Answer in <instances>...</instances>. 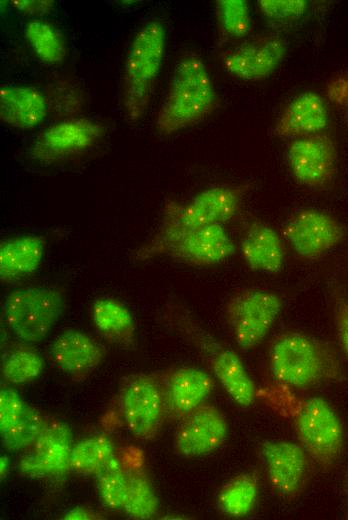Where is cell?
I'll return each instance as SVG.
<instances>
[{"label":"cell","instance_id":"1","mask_svg":"<svg viewBox=\"0 0 348 520\" xmlns=\"http://www.w3.org/2000/svg\"><path fill=\"white\" fill-rule=\"evenodd\" d=\"M280 414L290 419L299 443L323 472H330L344 450V427L334 408L320 397H299L275 384L257 392Z\"/></svg>","mask_w":348,"mask_h":520},{"label":"cell","instance_id":"2","mask_svg":"<svg viewBox=\"0 0 348 520\" xmlns=\"http://www.w3.org/2000/svg\"><path fill=\"white\" fill-rule=\"evenodd\" d=\"M248 188V185L214 186L187 203L167 201L159 229L134 252V261L144 262L165 256L167 250L185 235L231 220L239 213Z\"/></svg>","mask_w":348,"mask_h":520},{"label":"cell","instance_id":"3","mask_svg":"<svg viewBox=\"0 0 348 520\" xmlns=\"http://www.w3.org/2000/svg\"><path fill=\"white\" fill-rule=\"evenodd\" d=\"M268 368L276 384L291 390H305L343 378L335 348L299 331H284L273 338Z\"/></svg>","mask_w":348,"mask_h":520},{"label":"cell","instance_id":"4","mask_svg":"<svg viewBox=\"0 0 348 520\" xmlns=\"http://www.w3.org/2000/svg\"><path fill=\"white\" fill-rule=\"evenodd\" d=\"M159 320L199 352L235 403L247 407L254 402L256 387L240 357L205 330L186 307L168 302Z\"/></svg>","mask_w":348,"mask_h":520},{"label":"cell","instance_id":"5","mask_svg":"<svg viewBox=\"0 0 348 520\" xmlns=\"http://www.w3.org/2000/svg\"><path fill=\"white\" fill-rule=\"evenodd\" d=\"M216 91L203 60L189 52L177 62L156 118L160 134L170 135L207 117L215 108Z\"/></svg>","mask_w":348,"mask_h":520},{"label":"cell","instance_id":"6","mask_svg":"<svg viewBox=\"0 0 348 520\" xmlns=\"http://www.w3.org/2000/svg\"><path fill=\"white\" fill-rule=\"evenodd\" d=\"M166 31L158 19L146 22L136 33L125 63L123 106L130 122L144 115L161 69Z\"/></svg>","mask_w":348,"mask_h":520},{"label":"cell","instance_id":"7","mask_svg":"<svg viewBox=\"0 0 348 520\" xmlns=\"http://www.w3.org/2000/svg\"><path fill=\"white\" fill-rule=\"evenodd\" d=\"M65 301L64 291L59 287H24L5 298L2 312L8 328L19 340L38 343L61 318Z\"/></svg>","mask_w":348,"mask_h":520},{"label":"cell","instance_id":"8","mask_svg":"<svg viewBox=\"0 0 348 520\" xmlns=\"http://www.w3.org/2000/svg\"><path fill=\"white\" fill-rule=\"evenodd\" d=\"M282 306L281 297L265 289L246 288L232 294L224 311L236 344L243 350L258 346L272 328Z\"/></svg>","mask_w":348,"mask_h":520},{"label":"cell","instance_id":"9","mask_svg":"<svg viewBox=\"0 0 348 520\" xmlns=\"http://www.w3.org/2000/svg\"><path fill=\"white\" fill-rule=\"evenodd\" d=\"M119 404L127 429L137 439H154L167 418L158 373H134L124 377Z\"/></svg>","mask_w":348,"mask_h":520},{"label":"cell","instance_id":"10","mask_svg":"<svg viewBox=\"0 0 348 520\" xmlns=\"http://www.w3.org/2000/svg\"><path fill=\"white\" fill-rule=\"evenodd\" d=\"M260 454L273 490L284 500L297 499L312 473L313 461L303 446L290 441H265Z\"/></svg>","mask_w":348,"mask_h":520},{"label":"cell","instance_id":"11","mask_svg":"<svg viewBox=\"0 0 348 520\" xmlns=\"http://www.w3.org/2000/svg\"><path fill=\"white\" fill-rule=\"evenodd\" d=\"M283 236L301 258L315 260L344 239L345 229L327 212L303 209L286 222Z\"/></svg>","mask_w":348,"mask_h":520},{"label":"cell","instance_id":"12","mask_svg":"<svg viewBox=\"0 0 348 520\" xmlns=\"http://www.w3.org/2000/svg\"><path fill=\"white\" fill-rule=\"evenodd\" d=\"M293 177L303 186L328 187L337 172V150L331 137L318 133L293 140L287 149Z\"/></svg>","mask_w":348,"mask_h":520},{"label":"cell","instance_id":"13","mask_svg":"<svg viewBox=\"0 0 348 520\" xmlns=\"http://www.w3.org/2000/svg\"><path fill=\"white\" fill-rule=\"evenodd\" d=\"M73 447L68 425L57 420L48 423L30 450L21 457L18 468L30 478L59 477L70 471Z\"/></svg>","mask_w":348,"mask_h":520},{"label":"cell","instance_id":"14","mask_svg":"<svg viewBox=\"0 0 348 520\" xmlns=\"http://www.w3.org/2000/svg\"><path fill=\"white\" fill-rule=\"evenodd\" d=\"M105 128L86 118L68 119L45 129L31 147V155L42 162L58 161L94 146Z\"/></svg>","mask_w":348,"mask_h":520},{"label":"cell","instance_id":"15","mask_svg":"<svg viewBox=\"0 0 348 520\" xmlns=\"http://www.w3.org/2000/svg\"><path fill=\"white\" fill-rule=\"evenodd\" d=\"M227 434L224 415L216 407L203 403L179 420L174 448L183 457L203 456L218 449Z\"/></svg>","mask_w":348,"mask_h":520},{"label":"cell","instance_id":"16","mask_svg":"<svg viewBox=\"0 0 348 520\" xmlns=\"http://www.w3.org/2000/svg\"><path fill=\"white\" fill-rule=\"evenodd\" d=\"M287 49V42L279 35L257 36L227 52L223 65L228 73L238 79L263 80L282 63Z\"/></svg>","mask_w":348,"mask_h":520},{"label":"cell","instance_id":"17","mask_svg":"<svg viewBox=\"0 0 348 520\" xmlns=\"http://www.w3.org/2000/svg\"><path fill=\"white\" fill-rule=\"evenodd\" d=\"M166 417L180 420L205 403L214 388L212 377L195 367H175L158 372Z\"/></svg>","mask_w":348,"mask_h":520},{"label":"cell","instance_id":"18","mask_svg":"<svg viewBox=\"0 0 348 520\" xmlns=\"http://www.w3.org/2000/svg\"><path fill=\"white\" fill-rule=\"evenodd\" d=\"M105 355L106 349L100 342L75 329L64 330L49 346L50 360L74 380L90 375Z\"/></svg>","mask_w":348,"mask_h":520},{"label":"cell","instance_id":"19","mask_svg":"<svg viewBox=\"0 0 348 520\" xmlns=\"http://www.w3.org/2000/svg\"><path fill=\"white\" fill-rule=\"evenodd\" d=\"M234 252L235 244L223 225L214 224L185 235L165 256L194 266H209L226 260Z\"/></svg>","mask_w":348,"mask_h":520},{"label":"cell","instance_id":"20","mask_svg":"<svg viewBox=\"0 0 348 520\" xmlns=\"http://www.w3.org/2000/svg\"><path fill=\"white\" fill-rule=\"evenodd\" d=\"M327 124L323 98L315 92H304L284 108L275 124V133L284 138H300L320 133Z\"/></svg>","mask_w":348,"mask_h":520},{"label":"cell","instance_id":"21","mask_svg":"<svg viewBox=\"0 0 348 520\" xmlns=\"http://www.w3.org/2000/svg\"><path fill=\"white\" fill-rule=\"evenodd\" d=\"M240 251L249 268L267 273L280 272L286 256L282 238L261 221L249 224L241 240Z\"/></svg>","mask_w":348,"mask_h":520},{"label":"cell","instance_id":"22","mask_svg":"<svg viewBox=\"0 0 348 520\" xmlns=\"http://www.w3.org/2000/svg\"><path fill=\"white\" fill-rule=\"evenodd\" d=\"M46 248L42 235H19L0 244V279L9 283L33 274L40 267Z\"/></svg>","mask_w":348,"mask_h":520},{"label":"cell","instance_id":"23","mask_svg":"<svg viewBox=\"0 0 348 520\" xmlns=\"http://www.w3.org/2000/svg\"><path fill=\"white\" fill-rule=\"evenodd\" d=\"M47 101L38 90L27 86H3L0 89V119L16 128L31 129L47 115Z\"/></svg>","mask_w":348,"mask_h":520},{"label":"cell","instance_id":"24","mask_svg":"<svg viewBox=\"0 0 348 520\" xmlns=\"http://www.w3.org/2000/svg\"><path fill=\"white\" fill-rule=\"evenodd\" d=\"M91 317L100 335L123 349H133L136 344V325L129 309L111 297L96 299Z\"/></svg>","mask_w":348,"mask_h":520},{"label":"cell","instance_id":"25","mask_svg":"<svg viewBox=\"0 0 348 520\" xmlns=\"http://www.w3.org/2000/svg\"><path fill=\"white\" fill-rule=\"evenodd\" d=\"M127 492L122 510L131 518L146 520L159 508L158 497L141 463H126Z\"/></svg>","mask_w":348,"mask_h":520},{"label":"cell","instance_id":"26","mask_svg":"<svg viewBox=\"0 0 348 520\" xmlns=\"http://www.w3.org/2000/svg\"><path fill=\"white\" fill-rule=\"evenodd\" d=\"M259 493L257 472L241 473L220 489L217 505L226 515L243 517L253 511Z\"/></svg>","mask_w":348,"mask_h":520},{"label":"cell","instance_id":"27","mask_svg":"<svg viewBox=\"0 0 348 520\" xmlns=\"http://www.w3.org/2000/svg\"><path fill=\"white\" fill-rule=\"evenodd\" d=\"M115 454L114 444L108 435L87 437L73 445L70 471L80 475H96Z\"/></svg>","mask_w":348,"mask_h":520},{"label":"cell","instance_id":"28","mask_svg":"<svg viewBox=\"0 0 348 520\" xmlns=\"http://www.w3.org/2000/svg\"><path fill=\"white\" fill-rule=\"evenodd\" d=\"M45 366L42 356L27 344L9 349L1 364L2 377L12 384H24L35 380Z\"/></svg>","mask_w":348,"mask_h":520},{"label":"cell","instance_id":"29","mask_svg":"<svg viewBox=\"0 0 348 520\" xmlns=\"http://www.w3.org/2000/svg\"><path fill=\"white\" fill-rule=\"evenodd\" d=\"M95 477L102 503L111 510H122L128 484L124 461L115 454Z\"/></svg>","mask_w":348,"mask_h":520},{"label":"cell","instance_id":"30","mask_svg":"<svg viewBox=\"0 0 348 520\" xmlns=\"http://www.w3.org/2000/svg\"><path fill=\"white\" fill-rule=\"evenodd\" d=\"M26 38L38 58L46 63L56 64L64 60L66 48L59 32L42 20L28 22Z\"/></svg>","mask_w":348,"mask_h":520},{"label":"cell","instance_id":"31","mask_svg":"<svg viewBox=\"0 0 348 520\" xmlns=\"http://www.w3.org/2000/svg\"><path fill=\"white\" fill-rule=\"evenodd\" d=\"M48 420L34 407L26 403L14 425L1 433L3 445L11 451L29 449L36 442Z\"/></svg>","mask_w":348,"mask_h":520},{"label":"cell","instance_id":"32","mask_svg":"<svg viewBox=\"0 0 348 520\" xmlns=\"http://www.w3.org/2000/svg\"><path fill=\"white\" fill-rule=\"evenodd\" d=\"M217 14L220 26L225 34L233 38H242L251 31V17L247 1L219 0Z\"/></svg>","mask_w":348,"mask_h":520},{"label":"cell","instance_id":"33","mask_svg":"<svg viewBox=\"0 0 348 520\" xmlns=\"http://www.w3.org/2000/svg\"><path fill=\"white\" fill-rule=\"evenodd\" d=\"M257 3L260 12L276 22L296 21L305 14L308 7L305 0H259Z\"/></svg>","mask_w":348,"mask_h":520},{"label":"cell","instance_id":"34","mask_svg":"<svg viewBox=\"0 0 348 520\" xmlns=\"http://www.w3.org/2000/svg\"><path fill=\"white\" fill-rule=\"evenodd\" d=\"M26 403L20 395L11 388H2L0 391V432L10 429L18 420Z\"/></svg>","mask_w":348,"mask_h":520},{"label":"cell","instance_id":"35","mask_svg":"<svg viewBox=\"0 0 348 520\" xmlns=\"http://www.w3.org/2000/svg\"><path fill=\"white\" fill-rule=\"evenodd\" d=\"M333 315L339 344L348 358V298L339 288H333Z\"/></svg>","mask_w":348,"mask_h":520},{"label":"cell","instance_id":"36","mask_svg":"<svg viewBox=\"0 0 348 520\" xmlns=\"http://www.w3.org/2000/svg\"><path fill=\"white\" fill-rule=\"evenodd\" d=\"M13 7L28 15H44L51 11L54 2L50 0H13Z\"/></svg>","mask_w":348,"mask_h":520},{"label":"cell","instance_id":"37","mask_svg":"<svg viewBox=\"0 0 348 520\" xmlns=\"http://www.w3.org/2000/svg\"><path fill=\"white\" fill-rule=\"evenodd\" d=\"M327 94L332 102L348 106V74L334 78L328 84Z\"/></svg>","mask_w":348,"mask_h":520},{"label":"cell","instance_id":"38","mask_svg":"<svg viewBox=\"0 0 348 520\" xmlns=\"http://www.w3.org/2000/svg\"><path fill=\"white\" fill-rule=\"evenodd\" d=\"M67 520H95L104 518L101 513L86 507H74L67 510L63 517Z\"/></svg>","mask_w":348,"mask_h":520},{"label":"cell","instance_id":"39","mask_svg":"<svg viewBox=\"0 0 348 520\" xmlns=\"http://www.w3.org/2000/svg\"><path fill=\"white\" fill-rule=\"evenodd\" d=\"M9 467H10L9 458L6 455H2L0 458L1 479H3L7 475L8 471H9Z\"/></svg>","mask_w":348,"mask_h":520},{"label":"cell","instance_id":"40","mask_svg":"<svg viewBox=\"0 0 348 520\" xmlns=\"http://www.w3.org/2000/svg\"><path fill=\"white\" fill-rule=\"evenodd\" d=\"M343 488H344V492H345V496H346V500H347L346 517L348 518V469L345 471L344 476H343Z\"/></svg>","mask_w":348,"mask_h":520},{"label":"cell","instance_id":"41","mask_svg":"<svg viewBox=\"0 0 348 520\" xmlns=\"http://www.w3.org/2000/svg\"><path fill=\"white\" fill-rule=\"evenodd\" d=\"M346 118H347V122H348V106H347V109H346Z\"/></svg>","mask_w":348,"mask_h":520}]
</instances>
